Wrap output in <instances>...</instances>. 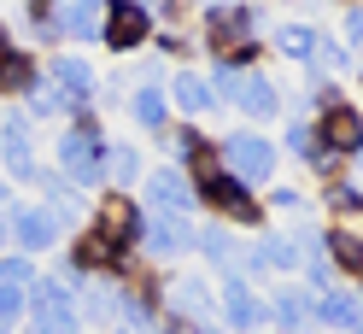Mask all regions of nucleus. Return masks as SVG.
Masks as SVG:
<instances>
[{"label":"nucleus","mask_w":363,"mask_h":334,"mask_svg":"<svg viewBox=\"0 0 363 334\" xmlns=\"http://www.w3.org/2000/svg\"><path fill=\"white\" fill-rule=\"evenodd\" d=\"M35 328H41V334H77L71 294H65L59 282H41V287H35Z\"/></svg>","instance_id":"nucleus-1"},{"label":"nucleus","mask_w":363,"mask_h":334,"mask_svg":"<svg viewBox=\"0 0 363 334\" xmlns=\"http://www.w3.org/2000/svg\"><path fill=\"white\" fill-rule=\"evenodd\" d=\"M229 159H235L240 176H269V165H276V159H269V147L252 141V135H235V141H229Z\"/></svg>","instance_id":"nucleus-2"},{"label":"nucleus","mask_w":363,"mask_h":334,"mask_svg":"<svg viewBox=\"0 0 363 334\" xmlns=\"http://www.w3.org/2000/svg\"><path fill=\"white\" fill-rule=\"evenodd\" d=\"M65 165H71V176H77V182H94V176H100L94 135H65Z\"/></svg>","instance_id":"nucleus-3"},{"label":"nucleus","mask_w":363,"mask_h":334,"mask_svg":"<svg viewBox=\"0 0 363 334\" xmlns=\"http://www.w3.org/2000/svg\"><path fill=\"white\" fill-rule=\"evenodd\" d=\"M106 30H111V41H118V48H135V41L147 35V12H141V6H118Z\"/></svg>","instance_id":"nucleus-4"},{"label":"nucleus","mask_w":363,"mask_h":334,"mask_svg":"<svg viewBox=\"0 0 363 334\" xmlns=\"http://www.w3.org/2000/svg\"><path fill=\"white\" fill-rule=\"evenodd\" d=\"M328 141L346 147V152L363 147V118H357V111H346V106H334V111H328Z\"/></svg>","instance_id":"nucleus-5"},{"label":"nucleus","mask_w":363,"mask_h":334,"mask_svg":"<svg viewBox=\"0 0 363 334\" xmlns=\"http://www.w3.org/2000/svg\"><path fill=\"white\" fill-rule=\"evenodd\" d=\"M53 235H59V223L48 211H18V240H24V247H48Z\"/></svg>","instance_id":"nucleus-6"},{"label":"nucleus","mask_w":363,"mask_h":334,"mask_svg":"<svg viewBox=\"0 0 363 334\" xmlns=\"http://www.w3.org/2000/svg\"><path fill=\"white\" fill-rule=\"evenodd\" d=\"M206 188H211V199H217L223 211H235V217H252V199L240 194V182H229V176H211Z\"/></svg>","instance_id":"nucleus-7"},{"label":"nucleus","mask_w":363,"mask_h":334,"mask_svg":"<svg viewBox=\"0 0 363 334\" xmlns=\"http://www.w3.org/2000/svg\"><path fill=\"white\" fill-rule=\"evenodd\" d=\"M323 317H328V323H340V328H352V334H363V305H357V299H346V294L323 299Z\"/></svg>","instance_id":"nucleus-8"},{"label":"nucleus","mask_w":363,"mask_h":334,"mask_svg":"<svg viewBox=\"0 0 363 334\" xmlns=\"http://www.w3.org/2000/svg\"><path fill=\"white\" fill-rule=\"evenodd\" d=\"M147 240H152L158 252H182V247H188V229H182L176 217H152V229H147Z\"/></svg>","instance_id":"nucleus-9"},{"label":"nucleus","mask_w":363,"mask_h":334,"mask_svg":"<svg viewBox=\"0 0 363 334\" xmlns=\"http://www.w3.org/2000/svg\"><path fill=\"white\" fill-rule=\"evenodd\" d=\"M229 317H235V328L258 323V305H252V294H246V282H229Z\"/></svg>","instance_id":"nucleus-10"},{"label":"nucleus","mask_w":363,"mask_h":334,"mask_svg":"<svg viewBox=\"0 0 363 334\" xmlns=\"http://www.w3.org/2000/svg\"><path fill=\"white\" fill-rule=\"evenodd\" d=\"M240 106H246V111H269V106H276L269 82H264V77H240Z\"/></svg>","instance_id":"nucleus-11"},{"label":"nucleus","mask_w":363,"mask_h":334,"mask_svg":"<svg viewBox=\"0 0 363 334\" xmlns=\"http://www.w3.org/2000/svg\"><path fill=\"white\" fill-rule=\"evenodd\" d=\"M106 229H111L106 240H129L135 235V211L123 206V199H111V206H106Z\"/></svg>","instance_id":"nucleus-12"},{"label":"nucleus","mask_w":363,"mask_h":334,"mask_svg":"<svg viewBox=\"0 0 363 334\" xmlns=\"http://www.w3.org/2000/svg\"><path fill=\"white\" fill-rule=\"evenodd\" d=\"M152 194H158V206H176V211H188V206H194V194L182 188L176 176H158V182H152Z\"/></svg>","instance_id":"nucleus-13"},{"label":"nucleus","mask_w":363,"mask_h":334,"mask_svg":"<svg viewBox=\"0 0 363 334\" xmlns=\"http://www.w3.org/2000/svg\"><path fill=\"white\" fill-rule=\"evenodd\" d=\"M176 100L188 106V111H206V106H211V88L199 82V77H182V82H176Z\"/></svg>","instance_id":"nucleus-14"},{"label":"nucleus","mask_w":363,"mask_h":334,"mask_svg":"<svg viewBox=\"0 0 363 334\" xmlns=\"http://www.w3.org/2000/svg\"><path fill=\"white\" fill-rule=\"evenodd\" d=\"M59 82L71 88V100H88V94H82V88H88V71H82L77 59H59Z\"/></svg>","instance_id":"nucleus-15"},{"label":"nucleus","mask_w":363,"mask_h":334,"mask_svg":"<svg viewBox=\"0 0 363 334\" xmlns=\"http://www.w3.org/2000/svg\"><path fill=\"white\" fill-rule=\"evenodd\" d=\"M281 48H287L293 59H311V53H316V35H311V30H287V35H281Z\"/></svg>","instance_id":"nucleus-16"},{"label":"nucleus","mask_w":363,"mask_h":334,"mask_svg":"<svg viewBox=\"0 0 363 334\" xmlns=\"http://www.w3.org/2000/svg\"><path fill=\"white\" fill-rule=\"evenodd\" d=\"M65 30H71V35H94V30H100V18L88 12V6H77V12H65Z\"/></svg>","instance_id":"nucleus-17"},{"label":"nucleus","mask_w":363,"mask_h":334,"mask_svg":"<svg viewBox=\"0 0 363 334\" xmlns=\"http://www.w3.org/2000/svg\"><path fill=\"white\" fill-rule=\"evenodd\" d=\"M276 311H281V323H287V328H299V323H305V317H311V305H305V299H299V294H287V299H281V305H276Z\"/></svg>","instance_id":"nucleus-18"},{"label":"nucleus","mask_w":363,"mask_h":334,"mask_svg":"<svg viewBox=\"0 0 363 334\" xmlns=\"http://www.w3.org/2000/svg\"><path fill=\"white\" fill-rule=\"evenodd\" d=\"M24 282H35V276H30L18 258H6V264H0V287H18V294H24Z\"/></svg>","instance_id":"nucleus-19"},{"label":"nucleus","mask_w":363,"mask_h":334,"mask_svg":"<svg viewBox=\"0 0 363 334\" xmlns=\"http://www.w3.org/2000/svg\"><path fill=\"white\" fill-rule=\"evenodd\" d=\"M135 118H141V123H164V100H158V94H141V100H135Z\"/></svg>","instance_id":"nucleus-20"},{"label":"nucleus","mask_w":363,"mask_h":334,"mask_svg":"<svg viewBox=\"0 0 363 334\" xmlns=\"http://www.w3.org/2000/svg\"><path fill=\"white\" fill-rule=\"evenodd\" d=\"M334 252H340V264H352V270L363 264V247H357L352 235H334Z\"/></svg>","instance_id":"nucleus-21"},{"label":"nucleus","mask_w":363,"mask_h":334,"mask_svg":"<svg viewBox=\"0 0 363 334\" xmlns=\"http://www.w3.org/2000/svg\"><path fill=\"white\" fill-rule=\"evenodd\" d=\"M18 311H24V294L18 287H0V317H18Z\"/></svg>","instance_id":"nucleus-22"},{"label":"nucleus","mask_w":363,"mask_h":334,"mask_svg":"<svg viewBox=\"0 0 363 334\" xmlns=\"http://www.w3.org/2000/svg\"><path fill=\"white\" fill-rule=\"evenodd\" d=\"M293 152H316V135H311V129H293Z\"/></svg>","instance_id":"nucleus-23"},{"label":"nucleus","mask_w":363,"mask_h":334,"mask_svg":"<svg viewBox=\"0 0 363 334\" xmlns=\"http://www.w3.org/2000/svg\"><path fill=\"white\" fill-rule=\"evenodd\" d=\"M111 170H118V176H135V152H111Z\"/></svg>","instance_id":"nucleus-24"},{"label":"nucleus","mask_w":363,"mask_h":334,"mask_svg":"<svg viewBox=\"0 0 363 334\" xmlns=\"http://www.w3.org/2000/svg\"><path fill=\"white\" fill-rule=\"evenodd\" d=\"M0 334H6V328H0Z\"/></svg>","instance_id":"nucleus-25"}]
</instances>
